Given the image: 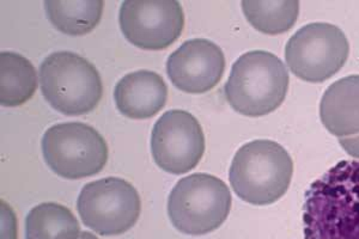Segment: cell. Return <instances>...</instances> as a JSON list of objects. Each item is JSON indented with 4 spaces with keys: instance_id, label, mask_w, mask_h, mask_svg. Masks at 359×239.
I'll use <instances>...</instances> for the list:
<instances>
[{
    "instance_id": "cell-20",
    "label": "cell",
    "mask_w": 359,
    "mask_h": 239,
    "mask_svg": "<svg viewBox=\"0 0 359 239\" xmlns=\"http://www.w3.org/2000/svg\"><path fill=\"white\" fill-rule=\"evenodd\" d=\"M79 239H98L96 235H93V233H90V232L84 231L82 232V235H81V238Z\"/></svg>"
},
{
    "instance_id": "cell-3",
    "label": "cell",
    "mask_w": 359,
    "mask_h": 239,
    "mask_svg": "<svg viewBox=\"0 0 359 239\" xmlns=\"http://www.w3.org/2000/svg\"><path fill=\"white\" fill-rule=\"evenodd\" d=\"M289 84L287 69L276 54L250 50L231 67L224 86L225 98L237 113L262 118L282 106Z\"/></svg>"
},
{
    "instance_id": "cell-8",
    "label": "cell",
    "mask_w": 359,
    "mask_h": 239,
    "mask_svg": "<svg viewBox=\"0 0 359 239\" xmlns=\"http://www.w3.org/2000/svg\"><path fill=\"white\" fill-rule=\"evenodd\" d=\"M78 213L86 227L101 235H118L138 221L140 196L126 179L104 177L83 186L77 200Z\"/></svg>"
},
{
    "instance_id": "cell-6",
    "label": "cell",
    "mask_w": 359,
    "mask_h": 239,
    "mask_svg": "<svg viewBox=\"0 0 359 239\" xmlns=\"http://www.w3.org/2000/svg\"><path fill=\"white\" fill-rule=\"evenodd\" d=\"M47 165L67 179L94 176L108 161V145L94 127L83 122H64L49 127L42 137Z\"/></svg>"
},
{
    "instance_id": "cell-18",
    "label": "cell",
    "mask_w": 359,
    "mask_h": 239,
    "mask_svg": "<svg viewBox=\"0 0 359 239\" xmlns=\"http://www.w3.org/2000/svg\"><path fill=\"white\" fill-rule=\"evenodd\" d=\"M3 207V220H4L6 225H8V230H6V235L3 237V239H16V217L13 215L11 208L3 201L1 203Z\"/></svg>"
},
{
    "instance_id": "cell-12",
    "label": "cell",
    "mask_w": 359,
    "mask_h": 239,
    "mask_svg": "<svg viewBox=\"0 0 359 239\" xmlns=\"http://www.w3.org/2000/svg\"><path fill=\"white\" fill-rule=\"evenodd\" d=\"M167 100L168 86L163 78L149 69L127 74L115 86V104L126 118H152L163 109Z\"/></svg>"
},
{
    "instance_id": "cell-7",
    "label": "cell",
    "mask_w": 359,
    "mask_h": 239,
    "mask_svg": "<svg viewBox=\"0 0 359 239\" xmlns=\"http://www.w3.org/2000/svg\"><path fill=\"white\" fill-rule=\"evenodd\" d=\"M350 43L343 30L331 23L304 25L285 47L286 65L296 77L308 83H323L343 69Z\"/></svg>"
},
{
    "instance_id": "cell-14",
    "label": "cell",
    "mask_w": 359,
    "mask_h": 239,
    "mask_svg": "<svg viewBox=\"0 0 359 239\" xmlns=\"http://www.w3.org/2000/svg\"><path fill=\"white\" fill-rule=\"evenodd\" d=\"M37 89V74L33 62L16 52L0 54V103L3 107L25 104Z\"/></svg>"
},
{
    "instance_id": "cell-5",
    "label": "cell",
    "mask_w": 359,
    "mask_h": 239,
    "mask_svg": "<svg viewBox=\"0 0 359 239\" xmlns=\"http://www.w3.org/2000/svg\"><path fill=\"white\" fill-rule=\"evenodd\" d=\"M231 191L221 179L192 174L180 179L168 198V215L184 235H203L221 227L231 210Z\"/></svg>"
},
{
    "instance_id": "cell-11",
    "label": "cell",
    "mask_w": 359,
    "mask_h": 239,
    "mask_svg": "<svg viewBox=\"0 0 359 239\" xmlns=\"http://www.w3.org/2000/svg\"><path fill=\"white\" fill-rule=\"evenodd\" d=\"M225 57L219 46L208 39H191L174 50L167 60L168 77L177 89L204 93L221 81Z\"/></svg>"
},
{
    "instance_id": "cell-19",
    "label": "cell",
    "mask_w": 359,
    "mask_h": 239,
    "mask_svg": "<svg viewBox=\"0 0 359 239\" xmlns=\"http://www.w3.org/2000/svg\"><path fill=\"white\" fill-rule=\"evenodd\" d=\"M339 144L348 156H351L355 161H359V134L348 138H340Z\"/></svg>"
},
{
    "instance_id": "cell-4",
    "label": "cell",
    "mask_w": 359,
    "mask_h": 239,
    "mask_svg": "<svg viewBox=\"0 0 359 239\" xmlns=\"http://www.w3.org/2000/svg\"><path fill=\"white\" fill-rule=\"evenodd\" d=\"M42 95L54 109L69 116L89 113L103 95L102 79L89 60L69 50L54 52L39 69Z\"/></svg>"
},
{
    "instance_id": "cell-2",
    "label": "cell",
    "mask_w": 359,
    "mask_h": 239,
    "mask_svg": "<svg viewBox=\"0 0 359 239\" xmlns=\"http://www.w3.org/2000/svg\"><path fill=\"white\" fill-rule=\"evenodd\" d=\"M294 176V162L284 147L269 139L247 142L235 153L229 181L245 203L267 206L286 194Z\"/></svg>"
},
{
    "instance_id": "cell-17",
    "label": "cell",
    "mask_w": 359,
    "mask_h": 239,
    "mask_svg": "<svg viewBox=\"0 0 359 239\" xmlns=\"http://www.w3.org/2000/svg\"><path fill=\"white\" fill-rule=\"evenodd\" d=\"M242 11L254 29L267 35H279L289 32L297 22L298 1L286 0H245Z\"/></svg>"
},
{
    "instance_id": "cell-15",
    "label": "cell",
    "mask_w": 359,
    "mask_h": 239,
    "mask_svg": "<svg viewBox=\"0 0 359 239\" xmlns=\"http://www.w3.org/2000/svg\"><path fill=\"white\" fill-rule=\"evenodd\" d=\"M49 22L62 33L81 36L94 30L103 13V0H46Z\"/></svg>"
},
{
    "instance_id": "cell-13",
    "label": "cell",
    "mask_w": 359,
    "mask_h": 239,
    "mask_svg": "<svg viewBox=\"0 0 359 239\" xmlns=\"http://www.w3.org/2000/svg\"><path fill=\"white\" fill-rule=\"evenodd\" d=\"M323 126L337 138L359 134V74L334 81L320 102Z\"/></svg>"
},
{
    "instance_id": "cell-16",
    "label": "cell",
    "mask_w": 359,
    "mask_h": 239,
    "mask_svg": "<svg viewBox=\"0 0 359 239\" xmlns=\"http://www.w3.org/2000/svg\"><path fill=\"white\" fill-rule=\"evenodd\" d=\"M81 235L77 218L60 203H40L25 219V239H79Z\"/></svg>"
},
{
    "instance_id": "cell-1",
    "label": "cell",
    "mask_w": 359,
    "mask_h": 239,
    "mask_svg": "<svg viewBox=\"0 0 359 239\" xmlns=\"http://www.w3.org/2000/svg\"><path fill=\"white\" fill-rule=\"evenodd\" d=\"M306 239H359V161H341L311 183L303 206Z\"/></svg>"
},
{
    "instance_id": "cell-9",
    "label": "cell",
    "mask_w": 359,
    "mask_h": 239,
    "mask_svg": "<svg viewBox=\"0 0 359 239\" xmlns=\"http://www.w3.org/2000/svg\"><path fill=\"white\" fill-rule=\"evenodd\" d=\"M151 152L162 170L186 174L204 156V130L192 114L182 109L168 110L152 128Z\"/></svg>"
},
{
    "instance_id": "cell-10",
    "label": "cell",
    "mask_w": 359,
    "mask_h": 239,
    "mask_svg": "<svg viewBox=\"0 0 359 239\" xmlns=\"http://www.w3.org/2000/svg\"><path fill=\"white\" fill-rule=\"evenodd\" d=\"M118 23L127 40L139 48L165 49L184 30V8L176 0H125Z\"/></svg>"
}]
</instances>
